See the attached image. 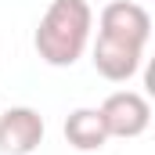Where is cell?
<instances>
[{"mask_svg":"<svg viewBox=\"0 0 155 155\" xmlns=\"http://www.w3.org/2000/svg\"><path fill=\"white\" fill-rule=\"evenodd\" d=\"M97 25H101V36H116L126 43H141V47L152 36V15L134 0H112L101 11Z\"/></svg>","mask_w":155,"mask_h":155,"instance_id":"obj_5","label":"cell"},{"mask_svg":"<svg viewBox=\"0 0 155 155\" xmlns=\"http://www.w3.org/2000/svg\"><path fill=\"white\" fill-rule=\"evenodd\" d=\"M141 58H144V47H141V43H126V40L101 36V33H97L94 58H90V61H94L97 76H105L108 83H126V79L137 76Z\"/></svg>","mask_w":155,"mask_h":155,"instance_id":"obj_4","label":"cell"},{"mask_svg":"<svg viewBox=\"0 0 155 155\" xmlns=\"http://www.w3.org/2000/svg\"><path fill=\"white\" fill-rule=\"evenodd\" d=\"M65 141L76 152H97V148H105L108 130L101 123V112L97 108H72L69 119H65Z\"/></svg>","mask_w":155,"mask_h":155,"instance_id":"obj_6","label":"cell"},{"mask_svg":"<svg viewBox=\"0 0 155 155\" xmlns=\"http://www.w3.org/2000/svg\"><path fill=\"white\" fill-rule=\"evenodd\" d=\"M90 25H94V11L87 0H51L33 36L36 54L54 69L76 65L90 43Z\"/></svg>","mask_w":155,"mask_h":155,"instance_id":"obj_1","label":"cell"},{"mask_svg":"<svg viewBox=\"0 0 155 155\" xmlns=\"http://www.w3.org/2000/svg\"><path fill=\"white\" fill-rule=\"evenodd\" d=\"M43 116L29 105H15L0 112V152L4 155H33L43 144Z\"/></svg>","mask_w":155,"mask_h":155,"instance_id":"obj_3","label":"cell"},{"mask_svg":"<svg viewBox=\"0 0 155 155\" xmlns=\"http://www.w3.org/2000/svg\"><path fill=\"white\" fill-rule=\"evenodd\" d=\"M101 123L108 137H141L152 123V105L137 90H116L101 101Z\"/></svg>","mask_w":155,"mask_h":155,"instance_id":"obj_2","label":"cell"}]
</instances>
